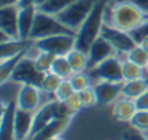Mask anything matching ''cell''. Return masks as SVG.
Returning a JSON list of instances; mask_svg holds the SVG:
<instances>
[{
  "label": "cell",
  "instance_id": "4",
  "mask_svg": "<svg viewBox=\"0 0 148 140\" xmlns=\"http://www.w3.org/2000/svg\"><path fill=\"white\" fill-rule=\"evenodd\" d=\"M58 34H68V35H76V32L71 31L70 28H67L65 25H62L57 16L54 15H48L44 13L41 10L36 12L35 16V22L31 31V40H39V38H45V37H51V35H58Z\"/></svg>",
  "mask_w": 148,
  "mask_h": 140
},
{
  "label": "cell",
  "instance_id": "40",
  "mask_svg": "<svg viewBox=\"0 0 148 140\" xmlns=\"http://www.w3.org/2000/svg\"><path fill=\"white\" fill-rule=\"evenodd\" d=\"M35 3H36V0H21L18 6H19V8H25V6H32V5H34V6H36Z\"/></svg>",
  "mask_w": 148,
  "mask_h": 140
},
{
  "label": "cell",
  "instance_id": "15",
  "mask_svg": "<svg viewBox=\"0 0 148 140\" xmlns=\"http://www.w3.org/2000/svg\"><path fill=\"white\" fill-rule=\"evenodd\" d=\"M32 124H34L32 111H25L18 108L15 115V140H25L32 131Z\"/></svg>",
  "mask_w": 148,
  "mask_h": 140
},
{
  "label": "cell",
  "instance_id": "2",
  "mask_svg": "<svg viewBox=\"0 0 148 140\" xmlns=\"http://www.w3.org/2000/svg\"><path fill=\"white\" fill-rule=\"evenodd\" d=\"M108 2L106 0H97L95 8L80 26V29L76 34V48L80 51L87 53L92 44L100 37L103 24H105V10H106Z\"/></svg>",
  "mask_w": 148,
  "mask_h": 140
},
{
  "label": "cell",
  "instance_id": "25",
  "mask_svg": "<svg viewBox=\"0 0 148 140\" xmlns=\"http://www.w3.org/2000/svg\"><path fill=\"white\" fill-rule=\"evenodd\" d=\"M142 67L132 63L131 60H125L122 61V75H123V80L128 82V80H135V79H139L142 78Z\"/></svg>",
  "mask_w": 148,
  "mask_h": 140
},
{
  "label": "cell",
  "instance_id": "37",
  "mask_svg": "<svg viewBox=\"0 0 148 140\" xmlns=\"http://www.w3.org/2000/svg\"><path fill=\"white\" fill-rule=\"evenodd\" d=\"M123 139H125V140H148L145 136L141 134V131H138V130H135V128L125 131V133H123Z\"/></svg>",
  "mask_w": 148,
  "mask_h": 140
},
{
  "label": "cell",
  "instance_id": "41",
  "mask_svg": "<svg viewBox=\"0 0 148 140\" xmlns=\"http://www.w3.org/2000/svg\"><path fill=\"white\" fill-rule=\"evenodd\" d=\"M138 44H139V45H141V47H142V48H144V50L148 53V37H144V38H142Z\"/></svg>",
  "mask_w": 148,
  "mask_h": 140
},
{
  "label": "cell",
  "instance_id": "21",
  "mask_svg": "<svg viewBox=\"0 0 148 140\" xmlns=\"http://www.w3.org/2000/svg\"><path fill=\"white\" fill-rule=\"evenodd\" d=\"M26 55V51L25 53H21L18 55H13V57H9L6 60H2L0 61V82L2 83H6V80L12 76L13 70L16 69L18 63Z\"/></svg>",
  "mask_w": 148,
  "mask_h": 140
},
{
  "label": "cell",
  "instance_id": "22",
  "mask_svg": "<svg viewBox=\"0 0 148 140\" xmlns=\"http://www.w3.org/2000/svg\"><path fill=\"white\" fill-rule=\"evenodd\" d=\"M67 58L74 70V73L76 72H84V70L89 67V55L87 53L84 51H80L77 48L71 50L68 54H67Z\"/></svg>",
  "mask_w": 148,
  "mask_h": 140
},
{
  "label": "cell",
  "instance_id": "29",
  "mask_svg": "<svg viewBox=\"0 0 148 140\" xmlns=\"http://www.w3.org/2000/svg\"><path fill=\"white\" fill-rule=\"evenodd\" d=\"M73 89L76 91V92H82L87 88H90V79L87 75H84L83 72H76V73H73L71 78L68 79Z\"/></svg>",
  "mask_w": 148,
  "mask_h": 140
},
{
  "label": "cell",
  "instance_id": "26",
  "mask_svg": "<svg viewBox=\"0 0 148 140\" xmlns=\"http://www.w3.org/2000/svg\"><path fill=\"white\" fill-rule=\"evenodd\" d=\"M64 79L60 78L58 75L52 73V72H48L45 73L44 79H42V83H41V89L47 94H55V91L58 89V86L61 85Z\"/></svg>",
  "mask_w": 148,
  "mask_h": 140
},
{
  "label": "cell",
  "instance_id": "31",
  "mask_svg": "<svg viewBox=\"0 0 148 140\" xmlns=\"http://www.w3.org/2000/svg\"><path fill=\"white\" fill-rule=\"evenodd\" d=\"M74 92H76V91H74L73 89V86H71V83H70V80L68 79H64L62 82H61V85L58 86V89L55 91V98L58 99V101H65L68 96H71Z\"/></svg>",
  "mask_w": 148,
  "mask_h": 140
},
{
  "label": "cell",
  "instance_id": "27",
  "mask_svg": "<svg viewBox=\"0 0 148 140\" xmlns=\"http://www.w3.org/2000/svg\"><path fill=\"white\" fill-rule=\"evenodd\" d=\"M55 57L57 55H54L51 53L38 50V55L35 57V64H36V67L41 70V72L48 73V72H51V67H52V63H54Z\"/></svg>",
  "mask_w": 148,
  "mask_h": 140
},
{
  "label": "cell",
  "instance_id": "33",
  "mask_svg": "<svg viewBox=\"0 0 148 140\" xmlns=\"http://www.w3.org/2000/svg\"><path fill=\"white\" fill-rule=\"evenodd\" d=\"M54 105V117L55 118H67V117H71L73 112L70 111V108L67 107V104L64 101H55L52 102Z\"/></svg>",
  "mask_w": 148,
  "mask_h": 140
},
{
  "label": "cell",
  "instance_id": "1",
  "mask_svg": "<svg viewBox=\"0 0 148 140\" xmlns=\"http://www.w3.org/2000/svg\"><path fill=\"white\" fill-rule=\"evenodd\" d=\"M148 22V12L126 0L108 3L105 10V24L125 32H132Z\"/></svg>",
  "mask_w": 148,
  "mask_h": 140
},
{
  "label": "cell",
  "instance_id": "9",
  "mask_svg": "<svg viewBox=\"0 0 148 140\" xmlns=\"http://www.w3.org/2000/svg\"><path fill=\"white\" fill-rule=\"evenodd\" d=\"M18 16H19V6L0 8V32H5L12 40H21Z\"/></svg>",
  "mask_w": 148,
  "mask_h": 140
},
{
  "label": "cell",
  "instance_id": "38",
  "mask_svg": "<svg viewBox=\"0 0 148 140\" xmlns=\"http://www.w3.org/2000/svg\"><path fill=\"white\" fill-rule=\"evenodd\" d=\"M126 2H131V3L136 5L138 8H141L142 10L148 12V0H126Z\"/></svg>",
  "mask_w": 148,
  "mask_h": 140
},
{
  "label": "cell",
  "instance_id": "12",
  "mask_svg": "<svg viewBox=\"0 0 148 140\" xmlns=\"http://www.w3.org/2000/svg\"><path fill=\"white\" fill-rule=\"evenodd\" d=\"M18 104L9 102L3 107L2 123H0V140H15V115Z\"/></svg>",
  "mask_w": 148,
  "mask_h": 140
},
{
  "label": "cell",
  "instance_id": "19",
  "mask_svg": "<svg viewBox=\"0 0 148 140\" xmlns=\"http://www.w3.org/2000/svg\"><path fill=\"white\" fill-rule=\"evenodd\" d=\"M54 118H55V117H54V105H52V102H49V104L44 105L41 110H38V111L35 112L31 134H32V136L36 134L39 130H42V128H44L51 120H54ZM32 136H31V137H32Z\"/></svg>",
  "mask_w": 148,
  "mask_h": 140
},
{
  "label": "cell",
  "instance_id": "17",
  "mask_svg": "<svg viewBox=\"0 0 148 140\" xmlns=\"http://www.w3.org/2000/svg\"><path fill=\"white\" fill-rule=\"evenodd\" d=\"M31 47H34L32 40H9L6 42H0V61L25 53Z\"/></svg>",
  "mask_w": 148,
  "mask_h": 140
},
{
  "label": "cell",
  "instance_id": "28",
  "mask_svg": "<svg viewBox=\"0 0 148 140\" xmlns=\"http://www.w3.org/2000/svg\"><path fill=\"white\" fill-rule=\"evenodd\" d=\"M126 58L131 60L132 63L141 66L144 70H145V67H147V64H148V53H147L139 44H138L135 48H132V50L126 54Z\"/></svg>",
  "mask_w": 148,
  "mask_h": 140
},
{
  "label": "cell",
  "instance_id": "35",
  "mask_svg": "<svg viewBox=\"0 0 148 140\" xmlns=\"http://www.w3.org/2000/svg\"><path fill=\"white\" fill-rule=\"evenodd\" d=\"M129 34L132 35V38H134L136 42H139L144 37H148V22H147V24H144L142 26H139L138 29H135V31L129 32Z\"/></svg>",
  "mask_w": 148,
  "mask_h": 140
},
{
  "label": "cell",
  "instance_id": "39",
  "mask_svg": "<svg viewBox=\"0 0 148 140\" xmlns=\"http://www.w3.org/2000/svg\"><path fill=\"white\" fill-rule=\"evenodd\" d=\"M21 0H0V8L5 6H18Z\"/></svg>",
  "mask_w": 148,
  "mask_h": 140
},
{
  "label": "cell",
  "instance_id": "10",
  "mask_svg": "<svg viewBox=\"0 0 148 140\" xmlns=\"http://www.w3.org/2000/svg\"><path fill=\"white\" fill-rule=\"evenodd\" d=\"M115 53H116L115 47H113L106 38H103V37L100 35V37L92 44V47H90L89 51H87V55H89V67L92 69V67L97 66V64L102 63L103 60H106V58L115 55Z\"/></svg>",
  "mask_w": 148,
  "mask_h": 140
},
{
  "label": "cell",
  "instance_id": "36",
  "mask_svg": "<svg viewBox=\"0 0 148 140\" xmlns=\"http://www.w3.org/2000/svg\"><path fill=\"white\" fill-rule=\"evenodd\" d=\"M135 101V105H136V110H141V111H148V91H145L142 95H139Z\"/></svg>",
  "mask_w": 148,
  "mask_h": 140
},
{
  "label": "cell",
  "instance_id": "30",
  "mask_svg": "<svg viewBox=\"0 0 148 140\" xmlns=\"http://www.w3.org/2000/svg\"><path fill=\"white\" fill-rule=\"evenodd\" d=\"M129 124L132 128H135L138 131H147L148 130V111L136 110V112L131 118Z\"/></svg>",
  "mask_w": 148,
  "mask_h": 140
},
{
  "label": "cell",
  "instance_id": "11",
  "mask_svg": "<svg viewBox=\"0 0 148 140\" xmlns=\"http://www.w3.org/2000/svg\"><path fill=\"white\" fill-rule=\"evenodd\" d=\"M122 88L123 82H106L102 80L95 86L96 98H97V105H108L113 102L119 95H122Z\"/></svg>",
  "mask_w": 148,
  "mask_h": 140
},
{
  "label": "cell",
  "instance_id": "16",
  "mask_svg": "<svg viewBox=\"0 0 148 140\" xmlns=\"http://www.w3.org/2000/svg\"><path fill=\"white\" fill-rule=\"evenodd\" d=\"M71 117L67 118H54L51 120L42 130H39L36 134H34L31 137V140H47V139H52V137H58L70 124Z\"/></svg>",
  "mask_w": 148,
  "mask_h": 140
},
{
  "label": "cell",
  "instance_id": "24",
  "mask_svg": "<svg viewBox=\"0 0 148 140\" xmlns=\"http://www.w3.org/2000/svg\"><path fill=\"white\" fill-rule=\"evenodd\" d=\"M73 2H76V0H48V2H45L44 5H41L38 8V10L55 16L60 12H62L67 6H70Z\"/></svg>",
  "mask_w": 148,
  "mask_h": 140
},
{
  "label": "cell",
  "instance_id": "13",
  "mask_svg": "<svg viewBox=\"0 0 148 140\" xmlns=\"http://www.w3.org/2000/svg\"><path fill=\"white\" fill-rule=\"evenodd\" d=\"M38 8L36 6H25L19 8V16H18V25H19V38L21 40H31V31L35 22Z\"/></svg>",
  "mask_w": 148,
  "mask_h": 140
},
{
  "label": "cell",
  "instance_id": "32",
  "mask_svg": "<svg viewBox=\"0 0 148 140\" xmlns=\"http://www.w3.org/2000/svg\"><path fill=\"white\" fill-rule=\"evenodd\" d=\"M80 94V99H82V104L83 107H92V105H97V98H96V92H95V88H87Z\"/></svg>",
  "mask_w": 148,
  "mask_h": 140
},
{
  "label": "cell",
  "instance_id": "44",
  "mask_svg": "<svg viewBox=\"0 0 148 140\" xmlns=\"http://www.w3.org/2000/svg\"><path fill=\"white\" fill-rule=\"evenodd\" d=\"M145 70H147V73H148V64H147V67H145Z\"/></svg>",
  "mask_w": 148,
  "mask_h": 140
},
{
  "label": "cell",
  "instance_id": "3",
  "mask_svg": "<svg viewBox=\"0 0 148 140\" xmlns=\"http://www.w3.org/2000/svg\"><path fill=\"white\" fill-rule=\"evenodd\" d=\"M96 2L97 0H76L55 16L62 25H65L67 28L77 34V31L95 8Z\"/></svg>",
  "mask_w": 148,
  "mask_h": 140
},
{
  "label": "cell",
  "instance_id": "7",
  "mask_svg": "<svg viewBox=\"0 0 148 140\" xmlns=\"http://www.w3.org/2000/svg\"><path fill=\"white\" fill-rule=\"evenodd\" d=\"M100 35L103 38H106L116 50V53H122V54H128L132 48H135L138 45V42L132 38V35L129 32L121 31L118 28H113L110 25L103 24L102 32Z\"/></svg>",
  "mask_w": 148,
  "mask_h": 140
},
{
  "label": "cell",
  "instance_id": "14",
  "mask_svg": "<svg viewBox=\"0 0 148 140\" xmlns=\"http://www.w3.org/2000/svg\"><path fill=\"white\" fill-rule=\"evenodd\" d=\"M38 102H39V89H38V86L22 85V88L19 89V94H18V99H16L18 108L34 112Z\"/></svg>",
  "mask_w": 148,
  "mask_h": 140
},
{
  "label": "cell",
  "instance_id": "20",
  "mask_svg": "<svg viewBox=\"0 0 148 140\" xmlns=\"http://www.w3.org/2000/svg\"><path fill=\"white\" fill-rule=\"evenodd\" d=\"M145 91H148V82L142 78L135 79V80H128L123 82L122 88V95L131 99H136L139 95H142Z\"/></svg>",
  "mask_w": 148,
  "mask_h": 140
},
{
  "label": "cell",
  "instance_id": "6",
  "mask_svg": "<svg viewBox=\"0 0 148 140\" xmlns=\"http://www.w3.org/2000/svg\"><path fill=\"white\" fill-rule=\"evenodd\" d=\"M44 76H45V73L41 72V70L36 67L35 58H29V57L25 55L18 63V66L13 70L10 79L13 82H18V83H22V85H34V86L41 88Z\"/></svg>",
  "mask_w": 148,
  "mask_h": 140
},
{
  "label": "cell",
  "instance_id": "8",
  "mask_svg": "<svg viewBox=\"0 0 148 140\" xmlns=\"http://www.w3.org/2000/svg\"><path fill=\"white\" fill-rule=\"evenodd\" d=\"M92 75L100 80H106V82H125L123 80V75H122V61H119V58H116V55H112L106 60H103L102 63H99L97 66L92 67Z\"/></svg>",
  "mask_w": 148,
  "mask_h": 140
},
{
  "label": "cell",
  "instance_id": "23",
  "mask_svg": "<svg viewBox=\"0 0 148 140\" xmlns=\"http://www.w3.org/2000/svg\"><path fill=\"white\" fill-rule=\"evenodd\" d=\"M51 72L58 75L60 78L62 79H70L71 75L74 73V70L67 58V55H57L54 63H52V67H51Z\"/></svg>",
  "mask_w": 148,
  "mask_h": 140
},
{
  "label": "cell",
  "instance_id": "5",
  "mask_svg": "<svg viewBox=\"0 0 148 140\" xmlns=\"http://www.w3.org/2000/svg\"><path fill=\"white\" fill-rule=\"evenodd\" d=\"M34 47L39 51H47L54 55H67L76 48V35L58 34L34 41Z\"/></svg>",
  "mask_w": 148,
  "mask_h": 140
},
{
  "label": "cell",
  "instance_id": "18",
  "mask_svg": "<svg viewBox=\"0 0 148 140\" xmlns=\"http://www.w3.org/2000/svg\"><path fill=\"white\" fill-rule=\"evenodd\" d=\"M135 112H136L135 101L131 99V98H126V96H125L123 99L116 101L115 105H113V110H112L113 117H115L118 121H123V123H126V121L129 123Z\"/></svg>",
  "mask_w": 148,
  "mask_h": 140
},
{
  "label": "cell",
  "instance_id": "42",
  "mask_svg": "<svg viewBox=\"0 0 148 140\" xmlns=\"http://www.w3.org/2000/svg\"><path fill=\"white\" fill-rule=\"evenodd\" d=\"M45 2H48V0H36V3H35V5H36V8H39V6L44 5Z\"/></svg>",
  "mask_w": 148,
  "mask_h": 140
},
{
  "label": "cell",
  "instance_id": "43",
  "mask_svg": "<svg viewBox=\"0 0 148 140\" xmlns=\"http://www.w3.org/2000/svg\"><path fill=\"white\" fill-rule=\"evenodd\" d=\"M47 140H62V139H60V137H52V139H47Z\"/></svg>",
  "mask_w": 148,
  "mask_h": 140
},
{
  "label": "cell",
  "instance_id": "34",
  "mask_svg": "<svg viewBox=\"0 0 148 140\" xmlns=\"http://www.w3.org/2000/svg\"><path fill=\"white\" fill-rule=\"evenodd\" d=\"M64 102L67 104V107L70 108V111H71L73 114H76V112L83 107L82 99H80V94H79V92H74V94H73L71 96H68Z\"/></svg>",
  "mask_w": 148,
  "mask_h": 140
}]
</instances>
